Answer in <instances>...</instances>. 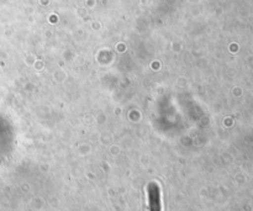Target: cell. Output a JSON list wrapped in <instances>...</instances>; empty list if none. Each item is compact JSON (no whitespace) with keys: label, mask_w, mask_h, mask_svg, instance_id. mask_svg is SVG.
Returning <instances> with one entry per match:
<instances>
[{"label":"cell","mask_w":253,"mask_h":211,"mask_svg":"<svg viewBox=\"0 0 253 211\" xmlns=\"http://www.w3.org/2000/svg\"><path fill=\"white\" fill-rule=\"evenodd\" d=\"M148 195H150V207L151 211H161V199H160V189H158L157 184L152 183L150 185V190H148Z\"/></svg>","instance_id":"obj_1"}]
</instances>
